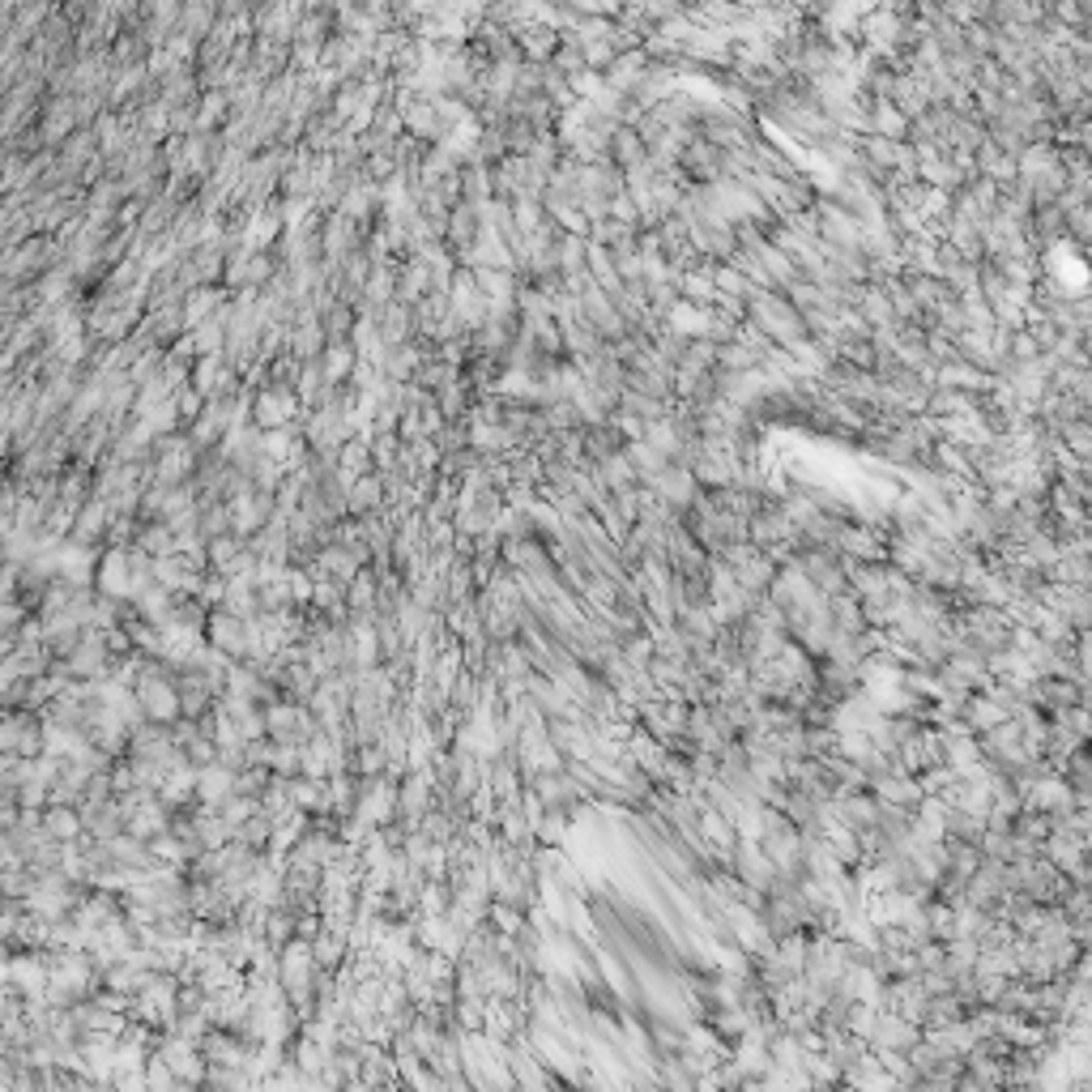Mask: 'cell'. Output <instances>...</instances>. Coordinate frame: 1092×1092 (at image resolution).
Returning <instances> with one entry per match:
<instances>
[{
    "label": "cell",
    "instance_id": "1",
    "mask_svg": "<svg viewBox=\"0 0 1092 1092\" xmlns=\"http://www.w3.org/2000/svg\"><path fill=\"white\" fill-rule=\"evenodd\" d=\"M235 794V768H227L223 760H214L209 768L197 772V798L209 802V806H218L223 798Z\"/></svg>",
    "mask_w": 1092,
    "mask_h": 1092
},
{
    "label": "cell",
    "instance_id": "2",
    "mask_svg": "<svg viewBox=\"0 0 1092 1092\" xmlns=\"http://www.w3.org/2000/svg\"><path fill=\"white\" fill-rule=\"evenodd\" d=\"M43 828L56 836V840H78L86 832V820L78 806H64V802H48L43 806Z\"/></svg>",
    "mask_w": 1092,
    "mask_h": 1092
}]
</instances>
